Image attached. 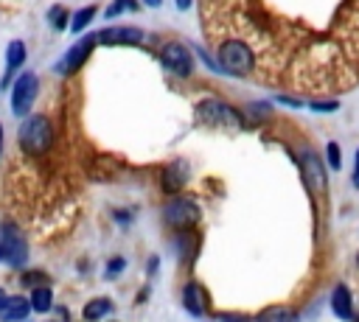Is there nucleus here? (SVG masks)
<instances>
[{"label":"nucleus","mask_w":359,"mask_h":322,"mask_svg":"<svg viewBox=\"0 0 359 322\" xmlns=\"http://www.w3.org/2000/svg\"><path fill=\"white\" fill-rule=\"evenodd\" d=\"M300 168H303V179L311 190H325V168L320 162V157L314 151H303L300 154Z\"/></svg>","instance_id":"6e6552de"},{"label":"nucleus","mask_w":359,"mask_h":322,"mask_svg":"<svg viewBox=\"0 0 359 322\" xmlns=\"http://www.w3.org/2000/svg\"><path fill=\"white\" fill-rule=\"evenodd\" d=\"M177 3V8H188L191 6V0H174Z\"/></svg>","instance_id":"393cba45"},{"label":"nucleus","mask_w":359,"mask_h":322,"mask_svg":"<svg viewBox=\"0 0 359 322\" xmlns=\"http://www.w3.org/2000/svg\"><path fill=\"white\" fill-rule=\"evenodd\" d=\"M160 62H163V67H165L168 73H174V76H188V73H191V53H188V48L180 45V42L163 45Z\"/></svg>","instance_id":"0eeeda50"},{"label":"nucleus","mask_w":359,"mask_h":322,"mask_svg":"<svg viewBox=\"0 0 359 322\" xmlns=\"http://www.w3.org/2000/svg\"><path fill=\"white\" fill-rule=\"evenodd\" d=\"M109 311H112V302H109L107 297H98V300H90V302L84 305L81 316H84V319H101V316H107Z\"/></svg>","instance_id":"dca6fc26"},{"label":"nucleus","mask_w":359,"mask_h":322,"mask_svg":"<svg viewBox=\"0 0 359 322\" xmlns=\"http://www.w3.org/2000/svg\"><path fill=\"white\" fill-rule=\"evenodd\" d=\"M294 314L292 311H286V308H266V311H261V319H292Z\"/></svg>","instance_id":"412c9836"},{"label":"nucleus","mask_w":359,"mask_h":322,"mask_svg":"<svg viewBox=\"0 0 359 322\" xmlns=\"http://www.w3.org/2000/svg\"><path fill=\"white\" fill-rule=\"evenodd\" d=\"M48 20H50V25H53L56 31H62V28L67 25V11H65L62 6H53L50 14H48Z\"/></svg>","instance_id":"6ab92c4d"},{"label":"nucleus","mask_w":359,"mask_h":322,"mask_svg":"<svg viewBox=\"0 0 359 322\" xmlns=\"http://www.w3.org/2000/svg\"><path fill=\"white\" fill-rule=\"evenodd\" d=\"M0 260H3V241H0Z\"/></svg>","instance_id":"cd10ccee"},{"label":"nucleus","mask_w":359,"mask_h":322,"mask_svg":"<svg viewBox=\"0 0 359 322\" xmlns=\"http://www.w3.org/2000/svg\"><path fill=\"white\" fill-rule=\"evenodd\" d=\"M353 182H356V188H359V151H356V168H353Z\"/></svg>","instance_id":"b1692460"},{"label":"nucleus","mask_w":359,"mask_h":322,"mask_svg":"<svg viewBox=\"0 0 359 322\" xmlns=\"http://www.w3.org/2000/svg\"><path fill=\"white\" fill-rule=\"evenodd\" d=\"M36 90H39V81H36V73H22L17 81H14V90H11V112L14 115H25L36 98Z\"/></svg>","instance_id":"20e7f679"},{"label":"nucleus","mask_w":359,"mask_h":322,"mask_svg":"<svg viewBox=\"0 0 359 322\" xmlns=\"http://www.w3.org/2000/svg\"><path fill=\"white\" fill-rule=\"evenodd\" d=\"M28 311H31V302L25 297H3V302H0V319H6V322L25 319Z\"/></svg>","instance_id":"f8f14e48"},{"label":"nucleus","mask_w":359,"mask_h":322,"mask_svg":"<svg viewBox=\"0 0 359 322\" xmlns=\"http://www.w3.org/2000/svg\"><path fill=\"white\" fill-rule=\"evenodd\" d=\"M3 258L11 263V266H22L28 260V244L22 238V232L14 227V224H6L3 230Z\"/></svg>","instance_id":"423d86ee"},{"label":"nucleus","mask_w":359,"mask_h":322,"mask_svg":"<svg viewBox=\"0 0 359 322\" xmlns=\"http://www.w3.org/2000/svg\"><path fill=\"white\" fill-rule=\"evenodd\" d=\"M182 305H185L194 316H202V314L208 311V294H205V288H202L199 283H188V286L182 288Z\"/></svg>","instance_id":"9b49d317"},{"label":"nucleus","mask_w":359,"mask_h":322,"mask_svg":"<svg viewBox=\"0 0 359 322\" xmlns=\"http://www.w3.org/2000/svg\"><path fill=\"white\" fill-rule=\"evenodd\" d=\"M325 151H328V165H331V168H339V162H342L339 146H337V143H328V148H325Z\"/></svg>","instance_id":"4be33fe9"},{"label":"nucleus","mask_w":359,"mask_h":322,"mask_svg":"<svg viewBox=\"0 0 359 322\" xmlns=\"http://www.w3.org/2000/svg\"><path fill=\"white\" fill-rule=\"evenodd\" d=\"M50 300H53V294H50V288H45V286H36L28 302H31V308H34V311H39V314H45V311H50Z\"/></svg>","instance_id":"f3484780"},{"label":"nucleus","mask_w":359,"mask_h":322,"mask_svg":"<svg viewBox=\"0 0 359 322\" xmlns=\"http://www.w3.org/2000/svg\"><path fill=\"white\" fill-rule=\"evenodd\" d=\"M121 269H123V260H121V258H115V260H109V263H107V274H109V277H112V274H118Z\"/></svg>","instance_id":"5701e85b"},{"label":"nucleus","mask_w":359,"mask_h":322,"mask_svg":"<svg viewBox=\"0 0 359 322\" xmlns=\"http://www.w3.org/2000/svg\"><path fill=\"white\" fill-rule=\"evenodd\" d=\"M331 308H334V314L337 316H342V319H351L353 316V308H351V291L339 283L337 288H334V294H331Z\"/></svg>","instance_id":"2eb2a0df"},{"label":"nucleus","mask_w":359,"mask_h":322,"mask_svg":"<svg viewBox=\"0 0 359 322\" xmlns=\"http://www.w3.org/2000/svg\"><path fill=\"white\" fill-rule=\"evenodd\" d=\"M95 17V6H87V8H81V11H76L73 14V20H70V31H84L87 25H90V20Z\"/></svg>","instance_id":"a211bd4d"},{"label":"nucleus","mask_w":359,"mask_h":322,"mask_svg":"<svg viewBox=\"0 0 359 322\" xmlns=\"http://www.w3.org/2000/svg\"><path fill=\"white\" fill-rule=\"evenodd\" d=\"M219 67L230 76H247L252 70V53L244 42L238 39H227L219 48Z\"/></svg>","instance_id":"f03ea898"},{"label":"nucleus","mask_w":359,"mask_h":322,"mask_svg":"<svg viewBox=\"0 0 359 322\" xmlns=\"http://www.w3.org/2000/svg\"><path fill=\"white\" fill-rule=\"evenodd\" d=\"M196 115H199V120H205L210 126H241L244 123L241 115L233 106H227L222 101H213V98L205 101V104H199L196 106Z\"/></svg>","instance_id":"7ed1b4c3"},{"label":"nucleus","mask_w":359,"mask_h":322,"mask_svg":"<svg viewBox=\"0 0 359 322\" xmlns=\"http://www.w3.org/2000/svg\"><path fill=\"white\" fill-rule=\"evenodd\" d=\"M22 62H25V45H22L20 39L8 42V48H6V78L0 81V87H8L11 73H14V70H17Z\"/></svg>","instance_id":"4468645a"},{"label":"nucleus","mask_w":359,"mask_h":322,"mask_svg":"<svg viewBox=\"0 0 359 322\" xmlns=\"http://www.w3.org/2000/svg\"><path fill=\"white\" fill-rule=\"evenodd\" d=\"M163 216H165V221H168L171 227H188V224H196V221H199L202 210H199L196 202H191V199H171V202L165 204Z\"/></svg>","instance_id":"39448f33"},{"label":"nucleus","mask_w":359,"mask_h":322,"mask_svg":"<svg viewBox=\"0 0 359 322\" xmlns=\"http://www.w3.org/2000/svg\"><path fill=\"white\" fill-rule=\"evenodd\" d=\"M3 297H6V294H3V291H0V302H3Z\"/></svg>","instance_id":"c85d7f7f"},{"label":"nucleus","mask_w":359,"mask_h":322,"mask_svg":"<svg viewBox=\"0 0 359 322\" xmlns=\"http://www.w3.org/2000/svg\"><path fill=\"white\" fill-rule=\"evenodd\" d=\"M0 146H3V126H0Z\"/></svg>","instance_id":"bb28decb"},{"label":"nucleus","mask_w":359,"mask_h":322,"mask_svg":"<svg viewBox=\"0 0 359 322\" xmlns=\"http://www.w3.org/2000/svg\"><path fill=\"white\" fill-rule=\"evenodd\" d=\"M143 3H146V6H154V8H157V6L163 3V0H143Z\"/></svg>","instance_id":"a878e982"},{"label":"nucleus","mask_w":359,"mask_h":322,"mask_svg":"<svg viewBox=\"0 0 359 322\" xmlns=\"http://www.w3.org/2000/svg\"><path fill=\"white\" fill-rule=\"evenodd\" d=\"M95 42L101 45H137L143 42V31L140 28H132V25H115V28H104Z\"/></svg>","instance_id":"1a4fd4ad"},{"label":"nucleus","mask_w":359,"mask_h":322,"mask_svg":"<svg viewBox=\"0 0 359 322\" xmlns=\"http://www.w3.org/2000/svg\"><path fill=\"white\" fill-rule=\"evenodd\" d=\"M53 143V132H50V123L45 115H31L22 120L20 126V146L28 151V154H45Z\"/></svg>","instance_id":"f257e3e1"},{"label":"nucleus","mask_w":359,"mask_h":322,"mask_svg":"<svg viewBox=\"0 0 359 322\" xmlns=\"http://www.w3.org/2000/svg\"><path fill=\"white\" fill-rule=\"evenodd\" d=\"M132 8H137V3H135V0H115V3L107 8V17L112 20V17H118L121 11H132Z\"/></svg>","instance_id":"aec40b11"},{"label":"nucleus","mask_w":359,"mask_h":322,"mask_svg":"<svg viewBox=\"0 0 359 322\" xmlns=\"http://www.w3.org/2000/svg\"><path fill=\"white\" fill-rule=\"evenodd\" d=\"M185 179H188V165L185 162H171L163 171V190L165 193H177L185 185Z\"/></svg>","instance_id":"ddd939ff"},{"label":"nucleus","mask_w":359,"mask_h":322,"mask_svg":"<svg viewBox=\"0 0 359 322\" xmlns=\"http://www.w3.org/2000/svg\"><path fill=\"white\" fill-rule=\"evenodd\" d=\"M93 45H95V36H84V39H79V42H76V45L67 50L65 62L59 64V73H73V70H79V67L84 64V59L90 56Z\"/></svg>","instance_id":"9d476101"}]
</instances>
